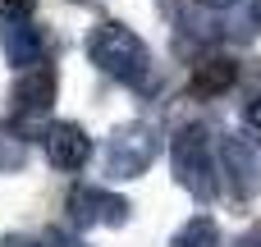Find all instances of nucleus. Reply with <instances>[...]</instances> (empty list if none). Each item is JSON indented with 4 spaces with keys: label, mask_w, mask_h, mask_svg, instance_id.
Masks as SVG:
<instances>
[{
    "label": "nucleus",
    "mask_w": 261,
    "mask_h": 247,
    "mask_svg": "<svg viewBox=\"0 0 261 247\" xmlns=\"http://www.w3.org/2000/svg\"><path fill=\"white\" fill-rule=\"evenodd\" d=\"M87 60H92L106 78L128 83V87H142L147 73H151V50H147V41H142L133 28H124V23H96V28L87 32Z\"/></svg>",
    "instance_id": "nucleus-1"
},
{
    "label": "nucleus",
    "mask_w": 261,
    "mask_h": 247,
    "mask_svg": "<svg viewBox=\"0 0 261 247\" xmlns=\"http://www.w3.org/2000/svg\"><path fill=\"white\" fill-rule=\"evenodd\" d=\"M170 165H174V179L184 193H193L197 202H211L216 197V156H211V133L202 124H184L170 142Z\"/></svg>",
    "instance_id": "nucleus-2"
},
{
    "label": "nucleus",
    "mask_w": 261,
    "mask_h": 247,
    "mask_svg": "<svg viewBox=\"0 0 261 247\" xmlns=\"http://www.w3.org/2000/svg\"><path fill=\"white\" fill-rule=\"evenodd\" d=\"M156 151H161V138L151 124H124L106 142V174L110 179H138L151 170Z\"/></svg>",
    "instance_id": "nucleus-3"
},
{
    "label": "nucleus",
    "mask_w": 261,
    "mask_h": 247,
    "mask_svg": "<svg viewBox=\"0 0 261 247\" xmlns=\"http://www.w3.org/2000/svg\"><path fill=\"white\" fill-rule=\"evenodd\" d=\"M128 211L133 206L124 197H115V193H106L96 183H73L69 188V220L78 229H96V225L119 229V225H128Z\"/></svg>",
    "instance_id": "nucleus-4"
},
{
    "label": "nucleus",
    "mask_w": 261,
    "mask_h": 247,
    "mask_svg": "<svg viewBox=\"0 0 261 247\" xmlns=\"http://www.w3.org/2000/svg\"><path fill=\"white\" fill-rule=\"evenodd\" d=\"M220 170H225L229 193H234L239 202L257 197V188H261V156H257V147H252L243 133H225V138H220Z\"/></svg>",
    "instance_id": "nucleus-5"
},
{
    "label": "nucleus",
    "mask_w": 261,
    "mask_h": 247,
    "mask_svg": "<svg viewBox=\"0 0 261 247\" xmlns=\"http://www.w3.org/2000/svg\"><path fill=\"white\" fill-rule=\"evenodd\" d=\"M41 151H46V160L60 170V174H73V170H83L87 165V156H92V138L78 128V124H46L41 128Z\"/></svg>",
    "instance_id": "nucleus-6"
},
{
    "label": "nucleus",
    "mask_w": 261,
    "mask_h": 247,
    "mask_svg": "<svg viewBox=\"0 0 261 247\" xmlns=\"http://www.w3.org/2000/svg\"><path fill=\"white\" fill-rule=\"evenodd\" d=\"M50 101H55V69H50V64H32V69H23V73L14 78V87H9V110L23 115V119L46 115Z\"/></svg>",
    "instance_id": "nucleus-7"
},
{
    "label": "nucleus",
    "mask_w": 261,
    "mask_h": 247,
    "mask_svg": "<svg viewBox=\"0 0 261 247\" xmlns=\"http://www.w3.org/2000/svg\"><path fill=\"white\" fill-rule=\"evenodd\" d=\"M0 50H5V60H9V69H32V64H41L46 60V32L37 28V23H28V18H5V28H0Z\"/></svg>",
    "instance_id": "nucleus-8"
},
{
    "label": "nucleus",
    "mask_w": 261,
    "mask_h": 247,
    "mask_svg": "<svg viewBox=\"0 0 261 247\" xmlns=\"http://www.w3.org/2000/svg\"><path fill=\"white\" fill-rule=\"evenodd\" d=\"M234 83H239V64H234L229 55H211V60H202V64L193 69L188 92H193L197 101H216V96H225Z\"/></svg>",
    "instance_id": "nucleus-9"
},
{
    "label": "nucleus",
    "mask_w": 261,
    "mask_h": 247,
    "mask_svg": "<svg viewBox=\"0 0 261 247\" xmlns=\"http://www.w3.org/2000/svg\"><path fill=\"white\" fill-rule=\"evenodd\" d=\"M170 247H220V229H216L211 215H193V220L170 238Z\"/></svg>",
    "instance_id": "nucleus-10"
},
{
    "label": "nucleus",
    "mask_w": 261,
    "mask_h": 247,
    "mask_svg": "<svg viewBox=\"0 0 261 247\" xmlns=\"http://www.w3.org/2000/svg\"><path fill=\"white\" fill-rule=\"evenodd\" d=\"M23 165H28V142H23V133L9 128V124H0V174H14V170H23Z\"/></svg>",
    "instance_id": "nucleus-11"
},
{
    "label": "nucleus",
    "mask_w": 261,
    "mask_h": 247,
    "mask_svg": "<svg viewBox=\"0 0 261 247\" xmlns=\"http://www.w3.org/2000/svg\"><path fill=\"white\" fill-rule=\"evenodd\" d=\"M37 9V0H0V18H28Z\"/></svg>",
    "instance_id": "nucleus-12"
},
{
    "label": "nucleus",
    "mask_w": 261,
    "mask_h": 247,
    "mask_svg": "<svg viewBox=\"0 0 261 247\" xmlns=\"http://www.w3.org/2000/svg\"><path fill=\"white\" fill-rule=\"evenodd\" d=\"M41 243H46V247H87L83 238H78V234H69V229H50Z\"/></svg>",
    "instance_id": "nucleus-13"
},
{
    "label": "nucleus",
    "mask_w": 261,
    "mask_h": 247,
    "mask_svg": "<svg viewBox=\"0 0 261 247\" xmlns=\"http://www.w3.org/2000/svg\"><path fill=\"white\" fill-rule=\"evenodd\" d=\"M243 124H248L252 133H261V92L248 101V105H243Z\"/></svg>",
    "instance_id": "nucleus-14"
},
{
    "label": "nucleus",
    "mask_w": 261,
    "mask_h": 247,
    "mask_svg": "<svg viewBox=\"0 0 261 247\" xmlns=\"http://www.w3.org/2000/svg\"><path fill=\"white\" fill-rule=\"evenodd\" d=\"M0 247H46V243L28 238V234H5V238H0Z\"/></svg>",
    "instance_id": "nucleus-15"
},
{
    "label": "nucleus",
    "mask_w": 261,
    "mask_h": 247,
    "mask_svg": "<svg viewBox=\"0 0 261 247\" xmlns=\"http://www.w3.org/2000/svg\"><path fill=\"white\" fill-rule=\"evenodd\" d=\"M197 5H202V9H234L239 0H197Z\"/></svg>",
    "instance_id": "nucleus-16"
}]
</instances>
